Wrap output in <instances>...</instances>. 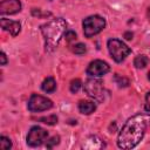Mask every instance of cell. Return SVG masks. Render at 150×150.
Segmentation results:
<instances>
[{
	"label": "cell",
	"mask_w": 150,
	"mask_h": 150,
	"mask_svg": "<svg viewBox=\"0 0 150 150\" xmlns=\"http://www.w3.org/2000/svg\"><path fill=\"white\" fill-rule=\"evenodd\" d=\"M150 124L149 114H137L130 117L122 127L118 137L117 145L121 149H132L143 138L146 128Z\"/></svg>",
	"instance_id": "6da1fadb"
},
{
	"label": "cell",
	"mask_w": 150,
	"mask_h": 150,
	"mask_svg": "<svg viewBox=\"0 0 150 150\" xmlns=\"http://www.w3.org/2000/svg\"><path fill=\"white\" fill-rule=\"evenodd\" d=\"M67 32V22L62 18H56L41 26V33L45 38L47 52H53L59 46L61 38Z\"/></svg>",
	"instance_id": "7a4b0ae2"
},
{
	"label": "cell",
	"mask_w": 150,
	"mask_h": 150,
	"mask_svg": "<svg viewBox=\"0 0 150 150\" xmlns=\"http://www.w3.org/2000/svg\"><path fill=\"white\" fill-rule=\"evenodd\" d=\"M82 26L84 36L91 38L103 30V28L105 27V20L100 15H90L83 20Z\"/></svg>",
	"instance_id": "3957f363"
},
{
	"label": "cell",
	"mask_w": 150,
	"mask_h": 150,
	"mask_svg": "<svg viewBox=\"0 0 150 150\" xmlns=\"http://www.w3.org/2000/svg\"><path fill=\"white\" fill-rule=\"evenodd\" d=\"M108 49L111 57L116 62H122L130 53L131 49L121 40L118 39H110L108 40Z\"/></svg>",
	"instance_id": "277c9868"
},
{
	"label": "cell",
	"mask_w": 150,
	"mask_h": 150,
	"mask_svg": "<svg viewBox=\"0 0 150 150\" xmlns=\"http://www.w3.org/2000/svg\"><path fill=\"white\" fill-rule=\"evenodd\" d=\"M83 88H84V91L88 94V96L95 98L96 101L101 102L104 100V88L101 80L89 79L86 81Z\"/></svg>",
	"instance_id": "5b68a950"
},
{
	"label": "cell",
	"mask_w": 150,
	"mask_h": 150,
	"mask_svg": "<svg viewBox=\"0 0 150 150\" xmlns=\"http://www.w3.org/2000/svg\"><path fill=\"white\" fill-rule=\"evenodd\" d=\"M28 110L32 111V112H39V111H43V110H47V109H50L53 107V102L45 97V96H41V95H38V94H33L28 101Z\"/></svg>",
	"instance_id": "8992f818"
},
{
	"label": "cell",
	"mask_w": 150,
	"mask_h": 150,
	"mask_svg": "<svg viewBox=\"0 0 150 150\" xmlns=\"http://www.w3.org/2000/svg\"><path fill=\"white\" fill-rule=\"evenodd\" d=\"M47 136H48L47 130H45V129H42L41 127H38V125L32 127L28 135H27V144L29 146H33V148L39 146L43 143V141L47 138Z\"/></svg>",
	"instance_id": "52a82bcc"
},
{
	"label": "cell",
	"mask_w": 150,
	"mask_h": 150,
	"mask_svg": "<svg viewBox=\"0 0 150 150\" xmlns=\"http://www.w3.org/2000/svg\"><path fill=\"white\" fill-rule=\"evenodd\" d=\"M109 70H110V67L107 62L102 60H95L89 63L87 68V74L93 77H101L104 74H107Z\"/></svg>",
	"instance_id": "ba28073f"
},
{
	"label": "cell",
	"mask_w": 150,
	"mask_h": 150,
	"mask_svg": "<svg viewBox=\"0 0 150 150\" xmlns=\"http://www.w3.org/2000/svg\"><path fill=\"white\" fill-rule=\"evenodd\" d=\"M21 11L20 0H2L0 4V13L2 15L6 14H15Z\"/></svg>",
	"instance_id": "9c48e42d"
},
{
	"label": "cell",
	"mask_w": 150,
	"mask_h": 150,
	"mask_svg": "<svg viewBox=\"0 0 150 150\" xmlns=\"http://www.w3.org/2000/svg\"><path fill=\"white\" fill-rule=\"evenodd\" d=\"M1 28L6 32H8L12 36H16L21 29V25L19 21H13L9 19H1Z\"/></svg>",
	"instance_id": "30bf717a"
},
{
	"label": "cell",
	"mask_w": 150,
	"mask_h": 150,
	"mask_svg": "<svg viewBox=\"0 0 150 150\" xmlns=\"http://www.w3.org/2000/svg\"><path fill=\"white\" fill-rule=\"evenodd\" d=\"M83 148L86 149H101L104 148V143L96 136H90L87 138L86 143L83 144Z\"/></svg>",
	"instance_id": "8fae6325"
},
{
	"label": "cell",
	"mask_w": 150,
	"mask_h": 150,
	"mask_svg": "<svg viewBox=\"0 0 150 150\" xmlns=\"http://www.w3.org/2000/svg\"><path fill=\"white\" fill-rule=\"evenodd\" d=\"M95 109H96V105L94 102H90V101H80L79 102V110L81 114L89 115V114L94 112Z\"/></svg>",
	"instance_id": "7c38bea8"
},
{
	"label": "cell",
	"mask_w": 150,
	"mask_h": 150,
	"mask_svg": "<svg viewBox=\"0 0 150 150\" xmlns=\"http://www.w3.org/2000/svg\"><path fill=\"white\" fill-rule=\"evenodd\" d=\"M41 89L45 91V93H53L55 89H56V83H55V80L53 77H47L43 80L42 84H41Z\"/></svg>",
	"instance_id": "4fadbf2b"
},
{
	"label": "cell",
	"mask_w": 150,
	"mask_h": 150,
	"mask_svg": "<svg viewBox=\"0 0 150 150\" xmlns=\"http://www.w3.org/2000/svg\"><path fill=\"white\" fill-rule=\"evenodd\" d=\"M148 62H149V59L145 55H138L134 60V66L136 68H138V69H143V68H145L148 66Z\"/></svg>",
	"instance_id": "5bb4252c"
},
{
	"label": "cell",
	"mask_w": 150,
	"mask_h": 150,
	"mask_svg": "<svg viewBox=\"0 0 150 150\" xmlns=\"http://www.w3.org/2000/svg\"><path fill=\"white\" fill-rule=\"evenodd\" d=\"M39 121L42 122V123H45V124H48V125H54V124L57 123V117H56V115H50V116L40 117Z\"/></svg>",
	"instance_id": "9a60e30c"
},
{
	"label": "cell",
	"mask_w": 150,
	"mask_h": 150,
	"mask_svg": "<svg viewBox=\"0 0 150 150\" xmlns=\"http://www.w3.org/2000/svg\"><path fill=\"white\" fill-rule=\"evenodd\" d=\"M71 52L73 53H75V54H79V55H81V54H84L86 53V50H87V48H86V46L83 45V43H76V45H74V46H71Z\"/></svg>",
	"instance_id": "2e32d148"
},
{
	"label": "cell",
	"mask_w": 150,
	"mask_h": 150,
	"mask_svg": "<svg viewBox=\"0 0 150 150\" xmlns=\"http://www.w3.org/2000/svg\"><path fill=\"white\" fill-rule=\"evenodd\" d=\"M81 87H82V82L79 79H75L70 82V91L71 93H77Z\"/></svg>",
	"instance_id": "e0dca14e"
},
{
	"label": "cell",
	"mask_w": 150,
	"mask_h": 150,
	"mask_svg": "<svg viewBox=\"0 0 150 150\" xmlns=\"http://www.w3.org/2000/svg\"><path fill=\"white\" fill-rule=\"evenodd\" d=\"M0 148L4 149V150L11 149V148H12V142H11V139L7 138V137H5V136H1V138H0Z\"/></svg>",
	"instance_id": "ac0fdd59"
},
{
	"label": "cell",
	"mask_w": 150,
	"mask_h": 150,
	"mask_svg": "<svg viewBox=\"0 0 150 150\" xmlns=\"http://www.w3.org/2000/svg\"><path fill=\"white\" fill-rule=\"evenodd\" d=\"M115 81L116 83L120 86V87H127L129 84V80L127 77H123V76H120L118 74L115 75Z\"/></svg>",
	"instance_id": "d6986e66"
},
{
	"label": "cell",
	"mask_w": 150,
	"mask_h": 150,
	"mask_svg": "<svg viewBox=\"0 0 150 150\" xmlns=\"http://www.w3.org/2000/svg\"><path fill=\"white\" fill-rule=\"evenodd\" d=\"M59 143H60V136H53L49 141H47L46 146H47L48 149H52V148H54L55 145H57Z\"/></svg>",
	"instance_id": "ffe728a7"
},
{
	"label": "cell",
	"mask_w": 150,
	"mask_h": 150,
	"mask_svg": "<svg viewBox=\"0 0 150 150\" xmlns=\"http://www.w3.org/2000/svg\"><path fill=\"white\" fill-rule=\"evenodd\" d=\"M64 39H66V41H73L76 39V33L73 30H67L64 33Z\"/></svg>",
	"instance_id": "44dd1931"
},
{
	"label": "cell",
	"mask_w": 150,
	"mask_h": 150,
	"mask_svg": "<svg viewBox=\"0 0 150 150\" xmlns=\"http://www.w3.org/2000/svg\"><path fill=\"white\" fill-rule=\"evenodd\" d=\"M32 14H33L34 16H39V18H43V16H49V15H50L49 12L42 13L40 9H33V11H32Z\"/></svg>",
	"instance_id": "7402d4cb"
},
{
	"label": "cell",
	"mask_w": 150,
	"mask_h": 150,
	"mask_svg": "<svg viewBox=\"0 0 150 150\" xmlns=\"http://www.w3.org/2000/svg\"><path fill=\"white\" fill-rule=\"evenodd\" d=\"M145 110L150 111V91L145 96Z\"/></svg>",
	"instance_id": "603a6c76"
},
{
	"label": "cell",
	"mask_w": 150,
	"mask_h": 150,
	"mask_svg": "<svg viewBox=\"0 0 150 150\" xmlns=\"http://www.w3.org/2000/svg\"><path fill=\"white\" fill-rule=\"evenodd\" d=\"M7 62V57H6V54L5 53H1V66H5Z\"/></svg>",
	"instance_id": "cb8c5ba5"
},
{
	"label": "cell",
	"mask_w": 150,
	"mask_h": 150,
	"mask_svg": "<svg viewBox=\"0 0 150 150\" xmlns=\"http://www.w3.org/2000/svg\"><path fill=\"white\" fill-rule=\"evenodd\" d=\"M124 36H125V39H128V40H131V39H132V33H125Z\"/></svg>",
	"instance_id": "d4e9b609"
},
{
	"label": "cell",
	"mask_w": 150,
	"mask_h": 150,
	"mask_svg": "<svg viewBox=\"0 0 150 150\" xmlns=\"http://www.w3.org/2000/svg\"><path fill=\"white\" fill-rule=\"evenodd\" d=\"M146 14H148V18H149V20H150V7L148 8V13H146Z\"/></svg>",
	"instance_id": "484cf974"
},
{
	"label": "cell",
	"mask_w": 150,
	"mask_h": 150,
	"mask_svg": "<svg viewBox=\"0 0 150 150\" xmlns=\"http://www.w3.org/2000/svg\"><path fill=\"white\" fill-rule=\"evenodd\" d=\"M148 80L150 81V71H149V74H148Z\"/></svg>",
	"instance_id": "4316f807"
}]
</instances>
